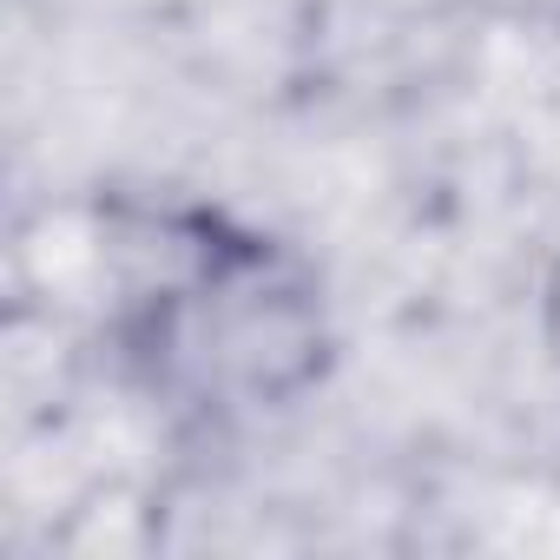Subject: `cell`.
Wrapping results in <instances>:
<instances>
[{
	"label": "cell",
	"mask_w": 560,
	"mask_h": 560,
	"mask_svg": "<svg viewBox=\"0 0 560 560\" xmlns=\"http://www.w3.org/2000/svg\"><path fill=\"white\" fill-rule=\"evenodd\" d=\"M100 264L106 370L185 442H237L291 422L343 363L324 264L231 198H113Z\"/></svg>",
	"instance_id": "cell-1"
},
{
	"label": "cell",
	"mask_w": 560,
	"mask_h": 560,
	"mask_svg": "<svg viewBox=\"0 0 560 560\" xmlns=\"http://www.w3.org/2000/svg\"><path fill=\"white\" fill-rule=\"evenodd\" d=\"M540 357L560 376V231H553V250H547V270H540Z\"/></svg>",
	"instance_id": "cell-2"
}]
</instances>
